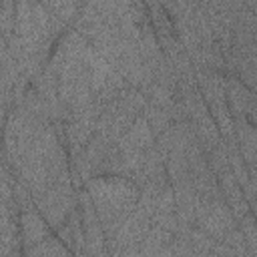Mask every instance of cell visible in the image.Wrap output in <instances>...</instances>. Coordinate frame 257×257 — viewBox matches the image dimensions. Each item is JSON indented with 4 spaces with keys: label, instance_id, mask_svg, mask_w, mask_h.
<instances>
[{
    "label": "cell",
    "instance_id": "cell-1",
    "mask_svg": "<svg viewBox=\"0 0 257 257\" xmlns=\"http://www.w3.org/2000/svg\"><path fill=\"white\" fill-rule=\"evenodd\" d=\"M96 213L100 217L106 245L114 239L116 231L137 209L141 199V187L124 175H98L84 183Z\"/></svg>",
    "mask_w": 257,
    "mask_h": 257
},
{
    "label": "cell",
    "instance_id": "cell-2",
    "mask_svg": "<svg viewBox=\"0 0 257 257\" xmlns=\"http://www.w3.org/2000/svg\"><path fill=\"white\" fill-rule=\"evenodd\" d=\"M195 227L211 235L215 241L227 245L233 251V255H249L245 237L239 227V219L235 217L233 209L227 205L221 191L199 195Z\"/></svg>",
    "mask_w": 257,
    "mask_h": 257
},
{
    "label": "cell",
    "instance_id": "cell-3",
    "mask_svg": "<svg viewBox=\"0 0 257 257\" xmlns=\"http://www.w3.org/2000/svg\"><path fill=\"white\" fill-rule=\"evenodd\" d=\"M145 104H147V96L143 90H139L135 86L122 88L102 108L98 124H96V133H100L112 141H120V137L143 114Z\"/></svg>",
    "mask_w": 257,
    "mask_h": 257
},
{
    "label": "cell",
    "instance_id": "cell-4",
    "mask_svg": "<svg viewBox=\"0 0 257 257\" xmlns=\"http://www.w3.org/2000/svg\"><path fill=\"white\" fill-rule=\"evenodd\" d=\"M20 203L14 197V173L2 163V203H0V257L24 255L20 231Z\"/></svg>",
    "mask_w": 257,
    "mask_h": 257
},
{
    "label": "cell",
    "instance_id": "cell-5",
    "mask_svg": "<svg viewBox=\"0 0 257 257\" xmlns=\"http://www.w3.org/2000/svg\"><path fill=\"white\" fill-rule=\"evenodd\" d=\"M155 145H157V137L149 126L145 114H141L135 120V124L118 141L120 155H122V175L131 177L137 183Z\"/></svg>",
    "mask_w": 257,
    "mask_h": 257
},
{
    "label": "cell",
    "instance_id": "cell-6",
    "mask_svg": "<svg viewBox=\"0 0 257 257\" xmlns=\"http://www.w3.org/2000/svg\"><path fill=\"white\" fill-rule=\"evenodd\" d=\"M153 225V211L145 199H139L137 209L116 231L114 239L106 245L108 255H139V245Z\"/></svg>",
    "mask_w": 257,
    "mask_h": 257
},
{
    "label": "cell",
    "instance_id": "cell-7",
    "mask_svg": "<svg viewBox=\"0 0 257 257\" xmlns=\"http://www.w3.org/2000/svg\"><path fill=\"white\" fill-rule=\"evenodd\" d=\"M34 203L48 221V225L56 231L66 221V217L78 207V189L70 179L40 193L38 197H34Z\"/></svg>",
    "mask_w": 257,
    "mask_h": 257
},
{
    "label": "cell",
    "instance_id": "cell-8",
    "mask_svg": "<svg viewBox=\"0 0 257 257\" xmlns=\"http://www.w3.org/2000/svg\"><path fill=\"white\" fill-rule=\"evenodd\" d=\"M78 209H80V219H82V229H84V239H86L84 255H108L106 235H104L100 217L96 213V207L86 187L78 189Z\"/></svg>",
    "mask_w": 257,
    "mask_h": 257
},
{
    "label": "cell",
    "instance_id": "cell-9",
    "mask_svg": "<svg viewBox=\"0 0 257 257\" xmlns=\"http://www.w3.org/2000/svg\"><path fill=\"white\" fill-rule=\"evenodd\" d=\"M20 209H22V213H20L22 249H24V255H26L34 245H38L40 241H44L46 237H50L54 233V229L48 225V221L44 219V215L36 207L34 199L28 201L26 205H20Z\"/></svg>",
    "mask_w": 257,
    "mask_h": 257
},
{
    "label": "cell",
    "instance_id": "cell-10",
    "mask_svg": "<svg viewBox=\"0 0 257 257\" xmlns=\"http://www.w3.org/2000/svg\"><path fill=\"white\" fill-rule=\"evenodd\" d=\"M255 102V92L237 76L227 74V104L233 116H247Z\"/></svg>",
    "mask_w": 257,
    "mask_h": 257
},
{
    "label": "cell",
    "instance_id": "cell-11",
    "mask_svg": "<svg viewBox=\"0 0 257 257\" xmlns=\"http://www.w3.org/2000/svg\"><path fill=\"white\" fill-rule=\"evenodd\" d=\"M38 2L44 6L50 20L62 34L68 28H72V24L84 4V0H38Z\"/></svg>",
    "mask_w": 257,
    "mask_h": 257
},
{
    "label": "cell",
    "instance_id": "cell-12",
    "mask_svg": "<svg viewBox=\"0 0 257 257\" xmlns=\"http://www.w3.org/2000/svg\"><path fill=\"white\" fill-rule=\"evenodd\" d=\"M217 179H219L221 193H223V197H225L227 205L233 209L235 217H237V219H241L245 213H249V211H251L249 201H247V197H245V191H243L241 183H239V181H237V177L233 175V171L229 169V171H225V173L217 175Z\"/></svg>",
    "mask_w": 257,
    "mask_h": 257
},
{
    "label": "cell",
    "instance_id": "cell-13",
    "mask_svg": "<svg viewBox=\"0 0 257 257\" xmlns=\"http://www.w3.org/2000/svg\"><path fill=\"white\" fill-rule=\"evenodd\" d=\"M54 233L64 241V245L72 251V255H84L86 239H84V229H82V219H80L78 207L66 217V221Z\"/></svg>",
    "mask_w": 257,
    "mask_h": 257
},
{
    "label": "cell",
    "instance_id": "cell-14",
    "mask_svg": "<svg viewBox=\"0 0 257 257\" xmlns=\"http://www.w3.org/2000/svg\"><path fill=\"white\" fill-rule=\"evenodd\" d=\"M233 131L245 163L251 165L257 157V126L247 116H233Z\"/></svg>",
    "mask_w": 257,
    "mask_h": 257
},
{
    "label": "cell",
    "instance_id": "cell-15",
    "mask_svg": "<svg viewBox=\"0 0 257 257\" xmlns=\"http://www.w3.org/2000/svg\"><path fill=\"white\" fill-rule=\"evenodd\" d=\"M173 239H175L173 231L161 227L159 223H153L143 243L139 245V255H173L171 251Z\"/></svg>",
    "mask_w": 257,
    "mask_h": 257
},
{
    "label": "cell",
    "instance_id": "cell-16",
    "mask_svg": "<svg viewBox=\"0 0 257 257\" xmlns=\"http://www.w3.org/2000/svg\"><path fill=\"white\" fill-rule=\"evenodd\" d=\"M50 255H72V251L64 245V241L56 233H52L50 237L34 245L24 257H50Z\"/></svg>",
    "mask_w": 257,
    "mask_h": 257
},
{
    "label": "cell",
    "instance_id": "cell-17",
    "mask_svg": "<svg viewBox=\"0 0 257 257\" xmlns=\"http://www.w3.org/2000/svg\"><path fill=\"white\" fill-rule=\"evenodd\" d=\"M239 227H241V233L245 237V245H247L249 255H257V217L253 215V211L245 213L239 219Z\"/></svg>",
    "mask_w": 257,
    "mask_h": 257
},
{
    "label": "cell",
    "instance_id": "cell-18",
    "mask_svg": "<svg viewBox=\"0 0 257 257\" xmlns=\"http://www.w3.org/2000/svg\"><path fill=\"white\" fill-rule=\"evenodd\" d=\"M2 40H8L16 26V0H2Z\"/></svg>",
    "mask_w": 257,
    "mask_h": 257
},
{
    "label": "cell",
    "instance_id": "cell-19",
    "mask_svg": "<svg viewBox=\"0 0 257 257\" xmlns=\"http://www.w3.org/2000/svg\"><path fill=\"white\" fill-rule=\"evenodd\" d=\"M247 169H249V187L245 191V197L247 201H251L253 197H257V157L251 165H247Z\"/></svg>",
    "mask_w": 257,
    "mask_h": 257
},
{
    "label": "cell",
    "instance_id": "cell-20",
    "mask_svg": "<svg viewBox=\"0 0 257 257\" xmlns=\"http://www.w3.org/2000/svg\"><path fill=\"white\" fill-rule=\"evenodd\" d=\"M245 8L251 10V12L257 16V0H245Z\"/></svg>",
    "mask_w": 257,
    "mask_h": 257
},
{
    "label": "cell",
    "instance_id": "cell-21",
    "mask_svg": "<svg viewBox=\"0 0 257 257\" xmlns=\"http://www.w3.org/2000/svg\"><path fill=\"white\" fill-rule=\"evenodd\" d=\"M249 207H251V211H253V215L257 217V197H253V199L249 201Z\"/></svg>",
    "mask_w": 257,
    "mask_h": 257
}]
</instances>
